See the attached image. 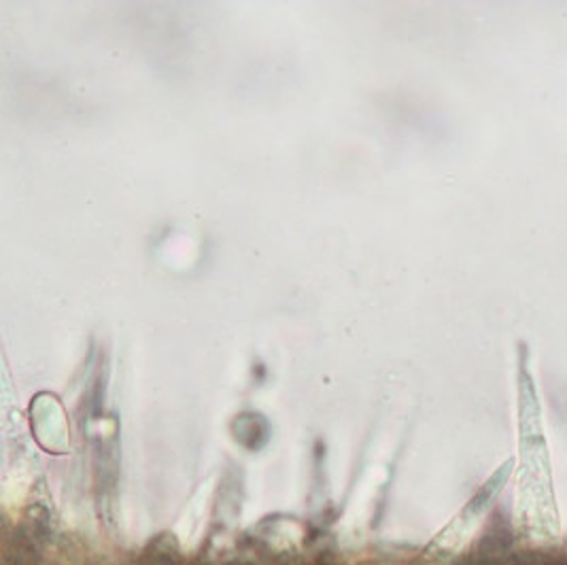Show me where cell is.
Segmentation results:
<instances>
[{
    "label": "cell",
    "mask_w": 567,
    "mask_h": 565,
    "mask_svg": "<svg viewBox=\"0 0 567 565\" xmlns=\"http://www.w3.org/2000/svg\"><path fill=\"white\" fill-rule=\"evenodd\" d=\"M520 470L516 491V530L534 544H557L561 540V516L550 476L546 444L540 434L538 409L532 386L523 389L520 417Z\"/></svg>",
    "instance_id": "1"
}]
</instances>
